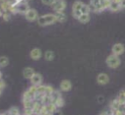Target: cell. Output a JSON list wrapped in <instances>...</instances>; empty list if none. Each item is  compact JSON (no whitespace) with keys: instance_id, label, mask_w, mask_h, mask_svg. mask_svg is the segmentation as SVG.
Listing matches in <instances>:
<instances>
[{"instance_id":"6da1fadb","label":"cell","mask_w":125,"mask_h":115,"mask_svg":"<svg viewBox=\"0 0 125 115\" xmlns=\"http://www.w3.org/2000/svg\"><path fill=\"white\" fill-rule=\"evenodd\" d=\"M56 22H57V20H56L55 14H45V15L39 16V18L37 19V24L41 27L53 25Z\"/></svg>"},{"instance_id":"7a4b0ae2","label":"cell","mask_w":125,"mask_h":115,"mask_svg":"<svg viewBox=\"0 0 125 115\" xmlns=\"http://www.w3.org/2000/svg\"><path fill=\"white\" fill-rule=\"evenodd\" d=\"M105 64H106V66H107L108 68H110V69H116V68H118V67L120 66L121 60H120V58H119L118 56L113 55V54H110V55H108V56L106 57V59H105Z\"/></svg>"},{"instance_id":"3957f363","label":"cell","mask_w":125,"mask_h":115,"mask_svg":"<svg viewBox=\"0 0 125 115\" xmlns=\"http://www.w3.org/2000/svg\"><path fill=\"white\" fill-rule=\"evenodd\" d=\"M103 1L104 0H90V3L88 4L89 7H90V10L92 12H95V13L103 12L104 11Z\"/></svg>"},{"instance_id":"277c9868","label":"cell","mask_w":125,"mask_h":115,"mask_svg":"<svg viewBox=\"0 0 125 115\" xmlns=\"http://www.w3.org/2000/svg\"><path fill=\"white\" fill-rule=\"evenodd\" d=\"M51 7H52L53 11H55V13L63 12L66 8V1L65 0H56Z\"/></svg>"},{"instance_id":"5b68a950","label":"cell","mask_w":125,"mask_h":115,"mask_svg":"<svg viewBox=\"0 0 125 115\" xmlns=\"http://www.w3.org/2000/svg\"><path fill=\"white\" fill-rule=\"evenodd\" d=\"M24 17H25V19H26L28 22L37 21V19L39 18L37 11H36L35 9H33V8H29V9L27 10V12L24 14Z\"/></svg>"},{"instance_id":"8992f818","label":"cell","mask_w":125,"mask_h":115,"mask_svg":"<svg viewBox=\"0 0 125 115\" xmlns=\"http://www.w3.org/2000/svg\"><path fill=\"white\" fill-rule=\"evenodd\" d=\"M58 108L56 107V105L54 103H49L43 106L42 111L40 113V115H52Z\"/></svg>"},{"instance_id":"52a82bcc","label":"cell","mask_w":125,"mask_h":115,"mask_svg":"<svg viewBox=\"0 0 125 115\" xmlns=\"http://www.w3.org/2000/svg\"><path fill=\"white\" fill-rule=\"evenodd\" d=\"M124 51H125V47H124V45H123L122 43H115V44L112 46V48H111L112 54H113V55H116V56H118V57H119L121 54H123Z\"/></svg>"},{"instance_id":"ba28073f","label":"cell","mask_w":125,"mask_h":115,"mask_svg":"<svg viewBox=\"0 0 125 115\" xmlns=\"http://www.w3.org/2000/svg\"><path fill=\"white\" fill-rule=\"evenodd\" d=\"M72 87V84L69 80H62L60 84V90L61 91H63V92H66V91H69Z\"/></svg>"},{"instance_id":"9c48e42d","label":"cell","mask_w":125,"mask_h":115,"mask_svg":"<svg viewBox=\"0 0 125 115\" xmlns=\"http://www.w3.org/2000/svg\"><path fill=\"white\" fill-rule=\"evenodd\" d=\"M42 81H43V78H42L41 74H39V73H35L30 79L31 86H35L42 85Z\"/></svg>"},{"instance_id":"30bf717a","label":"cell","mask_w":125,"mask_h":115,"mask_svg":"<svg viewBox=\"0 0 125 115\" xmlns=\"http://www.w3.org/2000/svg\"><path fill=\"white\" fill-rule=\"evenodd\" d=\"M108 82H109V77L107 76V74H105V73H100L97 76V83L99 85L104 86V85L108 84Z\"/></svg>"},{"instance_id":"8fae6325","label":"cell","mask_w":125,"mask_h":115,"mask_svg":"<svg viewBox=\"0 0 125 115\" xmlns=\"http://www.w3.org/2000/svg\"><path fill=\"white\" fill-rule=\"evenodd\" d=\"M29 56H30V58H31L32 60L37 61V60H39V59L41 58V56H42V51H41L40 48L35 47V48L31 49V51H30V53H29Z\"/></svg>"},{"instance_id":"7c38bea8","label":"cell","mask_w":125,"mask_h":115,"mask_svg":"<svg viewBox=\"0 0 125 115\" xmlns=\"http://www.w3.org/2000/svg\"><path fill=\"white\" fill-rule=\"evenodd\" d=\"M35 74V71L33 68L31 67H25L23 70H22V76L24 79H27V80H30L31 77Z\"/></svg>"},{"instance_id":"4fadbf2b","label":"cell","mask_w":125,"mask_h":115,"mask_svg":"<svg viewBox=\"0 0 125 115\" xmlns=\"http://www.w3.org/2000/svg\"><path fill=\"white\" fill-rule=\"evenodd\" d=\"M108 10H109V11H111V12H118V11H120V10H121L120 3L115 2V1H111V2H110V5H109Z\"/></svg>"},{"instance_id":"5bb4252c","label":"cell","mask_w":125,"mask_h":115,"mask_svg":"<svg viewBox=\"0 0 125 115\" xmlns=\"http://www.w3.org/2000/svg\"><path fill=\"white\" fill-rule=\"evenodd\" d=\"M55 16H56L57 22L59 23H64L66 21V15L64 12H57L55 13Z\"/></svg>"},{"instance_id":"9a60e30c","label":"cell","mask_w":125,"mask_h":115,"mask_svg":"<svg viewBox=\"0 0 125 115\" xmlns=\"http://www.w3.org/2000/svg\"><path fill=\"white\" fill-rule=\"evenodd\" d=\"M83 5H84V3L82 1H79V0L75 1L72 5V12H80Z\"/></svg>"},{"instance_id":"2e32d148","label":"cell","mask_w":125,"mask_h":115,"mask_svg":"<svg viewBox=\"0 0 125 115\" xmlns=\"http://www.w3.org/2000/svg\"><path fill=\"white\" fill-rule=\"evenodd\" d=\"M61 90H58V89H54V91L52 92L51 94V98H52V103H55L56 100H58L59 98L62 97V94H61Z\"/></svg>"},{"instance_id":"e0dca14e","label":"cell","mask_w":125,"mask_h":115,"mask_svg":"<svg viewBox=\"0 0 125 115\" xmlns=\"http://www.w3.org/2000/svg\"><path fill=\"white\" fill-rule=\"evenodd\" d=\"M77 20L81 24H86V23H88L90 21V14H81L80 17Z\"/></svg>"},{"instance_id":"ac0fdd59","label":"cell","mask_w":125,"mask_h":115,"mask_svg":"<svg viewBox=\"0 0 125 115\" xmlns=\"http://www.w3.org/2000/svg\"><path fill=\"white\" fill-rule=\"evenodd\" d=\"M120 102L115 98V99H113L111 102H110V110L111 111H115V110H118L119 109V107H120Z\"/></svg>"},{"instance_id":"d6986e66","label":"cell","mask_w":125,"mask_h":115,"mask_svg":"<svg viewBox=\"0 0 125 115\" xmlns=\"http://www.w3.org/2000/svg\"><path fill=\"white\" fill-rule=\"evenodd\" d=\"M44 58H45L46 61H52L55 58V54L52 50H47L44 53Z\"/></svg>"},{"instance_id":"ffe728a7","label":"cell","mask_w":125,"mask_h":115,"mask_svg":"<svg viewBox=\"0 0 125 115\" xmlns=\"http://www.w3.org/2000/svg\"><path fill=\"white\" fill-rule=\"evenodd\" d=\"M9 65V58L7 56H0V68H5Z\"/></svg>"},{"instance_id":"44dd1931","label":"cell","mask_w":125,"mask_h":115,"mask_svg":"<svg viewBox=\"0 0 125 115\" xmlns=\"http://www.w3.org/2000/svg\"><path fill=\"white\" fill-rule=\"evenodd\" d=\"M7 113H8V115H21L20 112V109L16 106H12L11 108H9Z\"/></svg>"},{"instance_id":"7402d4cb","label":"cell","mask_w":125,"mask_h":115,"mask_svg":"<svg viewBox=\"0 0 125 115\" xmlns=\"http://www.w3.org/2000/svg\"><path fill=\"white\" fill-rule=\"evenodd\" d=\"M116 99H117V100H118L120 103H122V104H125V90H122V91H120V92H119V94L117 95Z\"/></svg>"},{"instance_id":"603a6c76","label":"cell","mask_w":125,"mask_h":115,"mask_svg":"<svg viewBox=\"0 0 125 115\" xmlns=\"http://www.w3.org/2000/svg\"><path fill=\"white\" fill-rule=\"evenodd\" d=\"M45 92H46V85H40L37 86V93L36 94L44 95Z\"/></svg>"},{"instance_id":"cb8c5ba5","label":"cell","mask_w":125,"mask_h":115,"mask_svg":"<svg viewBox=\"0 0 125 115\" xmlns=\"http://www.w3.org/2000/svg\"><path fill=\"white\" fill-rule=\"evenodd\" d=\"M54 104L56 105L57 108H61V107H62V106L64 105V100H63L62 97H61V98H59L58 100H56Z\"/></svg>"},{"instance_id":"d4e9b609","label":"cell","mask_w":125,"mask_h":115,"mask_svg":"<svg viewBox=\"0 0 125 115\" xmlns=\"http://www.w3.org/2000/svg\"><path fill=\"white\" fill-rule=\"evenodd\" d=\"M81 14H90V12H91V10H90V7H89V5H86V4H84L83 6H82V8H81Z\"/></svg>"},{"instance_id":"484cf974","label":"cell","mask_w":125,"mask_h":115,"mask_svg":"<svg viewBox=\"0 0 125 115\" xmlns=\"http://www.w3.org/2000/svg\"><path fill=\"white\" fill-rule=\"evenodd\" d=\"M110 2H111V0H104V1H103V8H104V11L109 8Z\"/></svg>"},{"instance_id":"4316f807","label":"cell","mask_w":125,"mask_h":115,"mask_svg":"<svg viewBox=\"0 0 125 115\" xmlns=\"http://www.w3.org/2000/svg\"><path fill=\"white\" fill-rule=\"evenodd\" d=\"M23 115H34L33 109L31 108H23Z\"/></svg>"},{"instance_id":"83f0119b","label":"cell","mask_w":125,"mask_h":115,"mask_svg":"<svg viewBox=\"0 0 125 115\" xmlns=\"http://www.w3.org/2000/svg\"><path fill=\"white\" fill-rule=\"evenodd\" d=\"M55 1H56V0H41V2H42L44 5H47V6H52Z\"/></svg>"},{"instance_id":"f1b7e54d","label":"cell","mask_w":125,"mask_h":115,"mask_svg":"<svg viewBox=\"0 0 125 115\" xmlns=\"http://www.w3.org/2000/svg\"><path fill=\"white\" fill-rule=\"evenodd\" d=\"M5 86H6V85H5L4 81L1 79V80H0V89H1V90H3V89H4V87H5Z\"/></svg>"},{"instance_id":"f546056e","label":"cell","mask_w":125,"mask_h":115,"mask_svg":"<svg viewBox=\"0 0 125 115\" xmlns=\"http://www.w3.org/2000/svg\"><path fill=\"white\" fill-rule=\"evenodd\" d=\"M104 96H103V95H99V96H98V102H99V103H102V102H104Z\"/></svg>"},{"instance_id":"4dcf8cb0","label":"cell","mask_w":125,"mask_h":115,"mask_svg":"<svg viewBox=\"0 0 125 115\" xmlns=\"http://www.w3.org/2000/svg\"><path fill=\"white\" fill-rule=\"evenodd\" d=\"M52 115H62V112H61L59 109H57V110H56V111H55V112H54Z\"/></svg>"},{"instance_id":"1f68e13d","label":"cell","mask_w":125,"mask_h":115,"mask_svg":"<svg viewBox=\"0 0 125 115\" xmlns=\"http://www.w3.org/2000/svg\"><path fill=\"white\" fill-rule=\"evenodd\" d=\"M120 6H121V9H125V0H121Z\"/></svg>"}]
</instances>
